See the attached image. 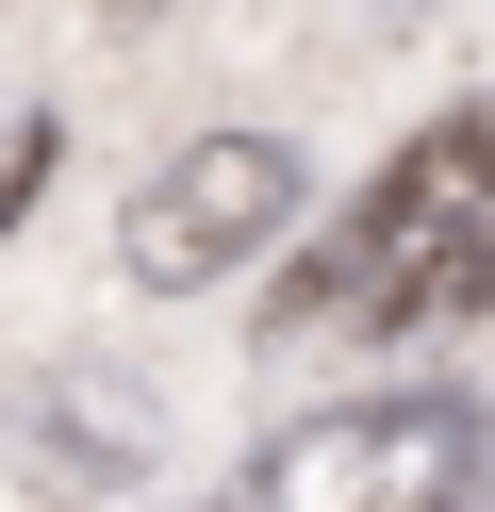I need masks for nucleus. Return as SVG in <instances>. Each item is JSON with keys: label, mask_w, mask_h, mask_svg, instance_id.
Segmentation results:
<instances>
[{"label": "nucleus", "mask_w": 495, "mask_h": 512, "mask_svg": "<svg viewBox=\"0 0 495 512\" xmlns=\"http://www.w3.org/2000/svg\"><path fill=\"white\" fill-rule=\"evenodd\" d=\"M479 215H495V116H429V133H413V149L380 166V199H363L347 232H330L314 265L281 281V331H314V314H363V331L429 314Z\"/></svg>", "instance_id": "f257e3e1"}, {"label": "nucleus", "mask_w": 495, "mask_h": 512, "mask_svg": "<svg viewBox=\"0 0 495 512\" xmlns=\"http://www.w3.org/2000/svg\"><path fill=\"white\" fill-rule=\"evenodd\" d=\"M479 479H495L479 397H347L264 446L231 512H479Z\"/></svg>", "instance_id": "f03ea898"}, {"label": "nucleus", "mask_w": 495, "mask_h": 512, "mask_svg": "<svg viewBox=\"0 0 495 512\" xmlns=\"http://www.w3.org/2000/svg\"><path fill=\"white\" fill-rule=\"evenodd\" d=\"M297 199H314V166H297L281 133H198L182 166L116 215V265L149 281V298H215V281H248L264 248L297 232Z\"/></svg>", "instance_id": "7ed1b4c3"}, {"label": "nucleus", "mask_w": 495, "mask_h": 512, "mask_svg": "<svg viewBox=\"0 0 495 512\" xmlns=\"http://www.w3.org/2000/svg\"><path fill=\"white\" fill-rule=\"evenodd\" d=\"M0 463H17L33 496H66V512H116L132 479L165 463V397L132 364H33L17 397H0Z\"/></svg>", "instance_id": "20e7f679"}, {"label": "nucleus", "mask_w": 495, "mask_h": 512, "mask_svg": "<svg viewBox=\"0 0 495 512\" xmlns=\"http://www.w3.org/2000/svg\"><path fill=\"white\" fill-rule=\"evenodd\" d=\"M50 149H66V133H50V116H0V232H17V215H33V199H50Z\"/></svg>", "instance_id": "39448f33"}, {"label": "nucleus", "mask_w": 495, "mask_h": 512, "mask_svg": "<svg viewBox=\"0 0 495 512\" xmlns=\"http://www.w3.org/2000/svg\"><path fill=\"white\" fill-rule=\"evenodd\" d=\"M429 314H495V215L462 232V265H446V298H429Z\"/></svg>", "instance_id": "423d86ee"}, {"label": "nucleus", "mask_w": 495, "mask_h": 512, "mask_svg": "<svg viewBox=\"0 0 495 512\" xmlns=\"http://www.w3.org/2000/svg\"><path fill=\"white\" fill-rule=\"evenodd\" d=\"M99 17H116V34H165V17H182V0H99Z\"/></svg>", "instance_id": "0eeeda50"}, {"label": "nucleus", "mask_w": 495, "mask_h": 512, "mask_svg": "<svg viewBox=\"0 0 495 512\" xmlns=\"http://www.w3.org/2000/svg\"><path fill=\"white\" fill-rule=\"evenodd\" d=\"M380 17H429V0H380Z\"/></svg>", "instance_id": "6e6552de"}, {"label": "nucleus", "mask_w": 495, "mask_h": 512, "mask_svg": "<svg viewBox=\"0 0 495 512\" xmlns=\"http://www.w3.org/2000/svg\"><path fill=\"white\" fill-rule=\"evenodd\" d=\"M215 512H231V496H215Z\"/></svg>", "instance_id": "1a4fd4ad"}]
</instances>
